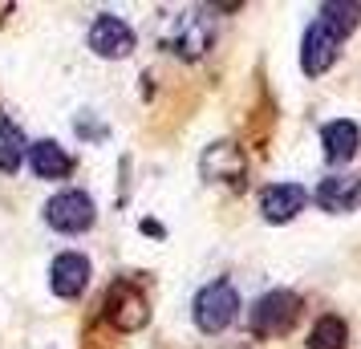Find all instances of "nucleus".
<instances>
[{"label":"nucleus","instance_id":"obj_12","mask_svg":"<svg viewBox=\"0 0 361 349\" xmlns=\"http://www.w3.org/2000/svg\"><path fill=\"white\" fill-rule=\"evenodd\" d=\"M25 159H29V138L20 134L17 122L0 118V175H17Z\"/></svg>","mask_w":361,"mask_h":349},{"label":"nucleus","instance_id":"obj_14","mask_svg":"<svg viewBox=\"0 0 361 349\" xmlns=\"http://www.w3.org/2000/svg\"><path fill=\"white\" fill-rule=\"evenodd\" d=\"M345 345H349V325L341 317L329 313L309 329V349H345Z\"/></svg>","mask_w":361,"mask_h":349},{"label":"nucleus","instance_id":"obj_3","mask_svg":"<svg viewBox=\"0 0 361 349\" xmlns=\"http://www.w3.org/2000/svg\"><path fill=\"white\" fill-rule=\"evenodd\" d=\"M94 219H98V207H94V200H90L85 191H61V195H53V200L45 203V224L61 235L90 232Z\"/></svg>","mask_w":361,"mask_h":349},{"label":"nucleus","instance_id":"obj_1","mask_svg":"<svg viewBox=\"0 0 361 349\" xmlns=\"http://www.w3.org/2000/svg\"><path fill=\"white\" fill-rule=\"evenodd\" d=\"M191 317H195L199 333H224L240 317V293L231 281H212L207 288L195 293V305H191Z\"/></svg>","mask_w":361,"mask_h":349},{"label":"nucleus","instance_id":"obj_6","mask_svg":"<svg viewBox=\"0 0 361 349\" xmlns=\"http://www.w3.org/2000/svg\"><path fill=\"white\" fill-rule=\"evenodd\" d=\"M337 53H341V41L329 33L321 20H312L309 29H305V41H300V69H305L309 78H321V73L333 69Z\"/></svg>","mask_w":361,"mask_h":349},{"label":"nucleus","instance_id":"obj_5","mask_svg":"<svg viewBox=\"0 0 361 349\" xmlns=\"http://www.w3.org/2000/svg\"><path fill=\"white\" fill-rule=\"evenodd\" d=\"M147 297L134 288L130 281H118L110 293H106V321L114 325L118 333H134V329H142L147 325Z\"/></svg>","mask_w":361,"mask_h":349},{"label":"nucleus","instance_id":"obj_4","mask_svg":"<svg viewBox=\"0 0 361 349\" xmlns=\"http://www.w3.org/2000/svg\"><path fill=\"white\" fill-rule=\"evenodd\" d=\"M85 41H90V49L98 53V57H106V61H118V57H130L134 53V29L122 17H114V13H98V17L90 20Z\"/></svg>","mask_w":361,"mask_h":349},{"label":"nucleus","instance_id":"obj_7","mask_svg":"<svg viewBox=\"0 0 361 349\" xmlns=\"http://www.w3.org/2000/svg\"><path fill=\"white\" fill-rule=\"evenodd\" d=\"M49 288L61 300H78L90 288V260L82 252H61L49 264Z\"/></svg>","mask_w":361,"mask_h":349},{"label":"nucleus","instance_id":"obj_10","mask_svg":"<svg viewBox=\"0 0 361 349\" xmlns=\"http://www.w3.org/2000/svg\"><path fill=\"white\" fill-rule=\"evenodd\" d=\"M312 200L321 203L333 216H345V212H357L361 207V175H333V179H321L317 195Z\"/></svg>","mask_w":361,"mask_h":349},{"label":"nucleus","instance_id":"obj_11","mask_svg":"<svg viewBox=\"0 0 361 349\" xmlns=\"http://www.w3.org/2000/svg\"><path fill=\"white\" fill-rule=\"evenodd\" d=\"M29 166H33L37 179L57 183V179H66L69 171H73V159L66 154L61 142H53V138H37L33 147H29Z\"/></svg>","mask_w":361,"mask_h":349},{"label":"nucleus","instance_id":"obj_8","mask_svg":"<svg viewBox=\"0 0 361 349\" xmlns=\"http://www.w3.org/2000/svg\"><path fill=\"white\" fill-rule=\"evenodd\" d=\"M305 203H309V191L300 183H272L260 191V216L268 224H288L305 212Z\"/></svg>","mask_w":361,"mask_h":349},{"label":"nucleus","instance_id":"obj_2","mask_svg":"<svg viewBox=\"0 0 361 349\" xmlns=\"http://www.w3.org/2000/svg\"><path fill=\"white\" fill-rule=\"evenodd\" d=\"M296 317H300V297L288 293V288H272V293H264L256 305H252V333L256 337H284V333L296 325Z\"/></svg>","mask_w":361,"mask_h":349},{"label":"nucleus","instance_id":"obj_9","mask_svg":"<svg viewBox=\"0 0 361 349\" xmlns=\"http://www.w3.org/2000/svg\"><path fill=\"white\" fill-rule=\"evenodd\" d=\"M321 147H325V159L333 166H345L357 159L361 150V126L349 122V118H337V122H325L321 126Z\"/></svg>","mask_w":361,"mask_h":349},{"label":"nucleus","instance_id":"obj_13","mask_svg":"<svg viewBox=\"0 0 361 349\" xmlns=\"http://www.w3.org/2000/svg\"><path fill=\"white\" fill-rule=\"evenodd\" d=\"M321 25L337 41H345L361 25V4H353V0H329V4H321Z\"/></svg>","mask_w":361,"mask_h":349}]
</instances>
